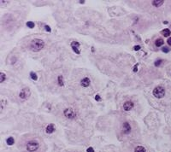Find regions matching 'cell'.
I'll return each instance as SVG.
<instances>
[{"label": "cell", "instance_id": "cell-15", "mask_svg": "<svg viewBox=\"0 0 171 152\" xmlns=\"http://www.w3.org/2000/svg\"><path fill=\"white\" fill-rule=\"evenodd\" d=\"M6 143H7L8 145H13L15 144V139H14L13 137H10V138H8L7 140H6Z\"/></svg>", "mask_w": 171, "mask_h": 152}, {"label": "cell", "instance_id": "cell-18", "mask_svg": "<svg viewBox=\"0 0 171 152\" xmlns=\"http://www.w3.org/2000/svg\"><path fill=\"white\" fill-rule=\"evenodd\" d=\"M6 78H7V77H6V75L4 74V73L2 72V73H0V83H3V82H4V81L6 79Z\"/></svg>", "mask_w": 171, "mask_h": 152}, {"label": "cell", "instance_id": "cell-23", "mask_svg": "<svg viewBox=\"0 0 171 152\" xmlns=\"http://www.w3.org/2000/svg\"><path fill=\"white\" fill-rule=\"evenodd\" d=\"M133 50H136V51L137 50H140V46H139V45H135V46L133 47Z\"/></svg>", "mask_w": 171, "mask_h": 152}, {"label": "cell", "instance_id": "cell-20", "mask_svg": "<svg viewBox=\"0 0 171 152\" xmlns=\"http://www.w3.org/2000/svg\"><path fill=\"white\" fill-rule=\"evenodd\" d=\"M163 62H164V61H163L162 59H158V60H157L156 62H154V64H155L156 67H158V66H160L162 63H163Z\"/></svg>", "mask_w": 171, "mask_h": 152}, {"label": "cell", "instance_id": "cell-19", "mask_svg": "<svg viewBox=\"0 0 171 152\" xmlns=\"http://www.w3.org/2000/svg\"><path fill=\"white\" fill-rule=\"evenodd\" d=\"M35 26L34 22H33V21H27V27H29V28H33Z\"/></svg>", "mask_w": 171, "mask_h": 152}, {"label": "cell", "instance_id": "cell-6", "mask_svg": "<svg viewBox=\"0 0 171 152\" xmlns=\"http://www.w3.org/2000/svg\"><path fill=\"white\" fill-rule=\"evenodd\" d=\"M131 130H132V127H131L130 123L127 122V121L123 122L122 126H121V133H122L123 134L127 135L131 133Z\"/></svg>", "mask_w": 171, "mask_h": 152}, {"label": "cell", "instance_id": "cell-4", "mask_svg": "<svg viewBox=\"0 0 171 152\" xmlns=\"http://www.w3.org/2000/svg\"><path fill=\"white\" fill-rule=\"evenodd\" d=\"M63 116L67 119H75L76 117V112L72 108H67L63 110Z\"/></svg>", "mask_w": 171, "mask_h": 152}, {"label": "cell", "instance_id": "cell-17", "mask_svg": "<svg viewBox=\"0 0 171 152\" xmlns=\"http://www.w3.org/2000/svg\"><path fill=\"white\" fill-rule=\"evenodd\" d=\"M30 77H31V79H33V80H37V79H38V76H37L36 73H34V72H31Z\"/></svg>", "mask_w": 171, "mask_h": 152}, {"label": "cell", "instance_id": "cell-3", "mask_svg": "<svg viewBox=\"0 0 171 152\" xmlns=\"http://www.w3.org/2000/svg\"><path fill=\"white\" fill-rule=\"evenodd\" d=\"M152 94L156 98H163L165 95V89L163 86H157L152 91Z\"/></svg>", "mask_w": 171, "mask_h": 152}, {"label": "cell", "instance_id": "cell-7", "mask_svg": "<svg viewBox=\"0 0 171 152\" xmlns=\"http://www.w3.org/2000/svg\"><path fill=\"white\" fill-rule=\"evenodd\" d=\"M133 106H134V103L132 101H126L123 103V109L125 111H130L133 108Z\"/></svg>", "mask_w": 171, "mask_h": 152}, {"label": "cell", "instance_id": "cell-12", "mask_svg": "<svg viewBox=\"0 0 171 152\" xmlns=\"http://www.w3.org/2000/svg\"><path fill=\"white\" fill-rule=\"evenodd\" d=\"M133 152H147V150H146V149L145 148L144 146H142V145H138V146H136L134 148Z\"/></svg>", "mask_w": 171, "mask_h": 152}, {"label": "cell", "instance_id": "cell-1", "mask_svg": "<svg viewBox=\"0 0 171 152\" xmlns=\"http://www.w3.org/2000/svg\"><path fill=\"white\" fill-rule=\"evenodd\" d=\"M27 152H38L41 149V142L38 139H29L24 145Z\"/></svg>", "mask_w": 171, "mask_h": 152}, {"label": "cell", "instance_id": "cell-5", "mask_svg": "<svg viewBox=\"0 0 171 152\" xmlns=\"http://www.w3.org/2000/svg\"><path fill=\"white\" fill-rule=\"evenodd\" d=\"M30 94H31L30 89H29L28 87H25V88H23L21 90V91H20L19 93V97L23 99V100H25V99H27V98L30 96Z\"/></svg>", "mask_w": 171, "mask_h": 152}, {"label": "cell", "instance_id": "cell-8", "mask_svg": "<svg viewBox=\"0 0 171 152\" xmlns=\"http://www.w3.org/2000/svg\"><path fill=\"white\" fill-rule=\"evenodd\" d=\"M80 45H81V44H80L79 42H77V41H73V42L71 43L72 50H73L76 54H80V53H81V51H80L79 50Z\"/></svg>", "mask_w": 171, "mask_h": 152}, {"label": "cell", "instance_id": "cell-11", "mask_svg": "<svg viewBox=\"0 0 171 152\" xmlns=\"http://www.w3.org/2000/svg\"><path fill=\"white\" fill-rule=\"evenodd\" d=\"M151 3H152V4L154 7L158 8V7H160V6H162L164 4V1H163V0H155V1H152Z\"/></svg>", "mask_w": 171, "mask_h": 152}, {"label": "cell", "instance_id": "cell-27", "mask_svg": "<svg viewBox=\"0 0 171 152\" xmlns=\"http://www.w3.org/2000/svg\"><path fill=\"white\" fill-rule=\"evenodd\" d=\"M167 43H168V44H169V45H170V46H171V37H170V38H169V39H168Z\"/></svg>", "mask_w": 171, "mask_h": 152}, {"label": "cell", "instance_id": "cell-9", "mask_svg": "<svg viewBox=\"0 0 171 152\" xmlns=\"http://www.w3.org/2000/svg\"><path fill=\"white\" fill-rule=\"evenodd\" d=\"M91 84V79L89 77H84L81 80V85L82 87H85V88H87Z\"/></svg>", "mask_w": 171, "mask_h": 152}, {"label": "cell", "instance_id": "cell-26", "mask_svg": "<svg viewBox=\"0 0 171 152\" xmlns=\"http://www.w3.org/2000/svg\"><path fill=\"white\" fill-rule=\"evenodd\" d=\"M133 72H137L138 71V64H136V65L134 66V67H133Z\"/></svg>", "mask_w": 171, "mask_h": 152}, {"label": "cell", "instance_id": "cell-24", "mask_svg": "<svg viewBox=\"0 0 171 152\" xmlns=\"http://www.w3.org/2000/svg\"><path fill=\"white\" fill-rule=\"evenodd\" d=\"M95 99H96V101H101V97H100L99 95H96L95 96Z\"/></svg>", "mask_w": 171, "mask_h": 152}, {"label": "cell", "instance_id": "cell-10", "mask_svg": "<svg viewBox=\"0 0 171 152\" xmlns=\"http://www.w3.org/2000/svg\"><path fill=\"white\" fill-rule=\"evenodd\" d=\"M54 131H55V125L54 124H48V125L46 126L45 133L51 134V133H54Z\"/></svg>", "mask_w": 171, "mask_h": 152}, {"label": "cell", "instance_id": "cell-13", "mask_svg": "<svg viewBox=\"0 0 171 152\" xmlns=\"http://www.w3.org/2000/svg\"><path fill=\"white\" fill-rule=\"evenodd\" d=\"M57 84L59 86H63L64 85V80H63V77L62 75H59L57 77Z\"/></svg>", "mask_w": 171, "mask_h": 152}, {"label": "cell", "instance_id": "cell-25", "mask_svg": "<svg viewBox=\"0 0 171 152\" xmlns=\"http://www.w3.org/2000/svg\"><path fill=\"white\" fill-rule=\"evenodd\" d=\"M87 152H94V150H93V149H92V147H89V148L87 150Z\"/></svg>", "mask_w": 171, "mask_h": 152}, {"label": "cell", "instance_id": "cell-2", "mask_svg": "<svg viewBox=\"0 0 171 152\" xmlns=\"http://www.w3.org/2000/svg\"><path fill=\"white\" fill-rule=\"evenodd\" d=\"M44 47V42L39 39H34L30 43V49L34 51H38Z\"/></svg>", "mask_w": 171, "mask_h": 152}, {"label": "cell", "instance_id": "cell-14", "mask_svg": "<svg viewBox=\"0 0 171 152\" xmlns=\"http://www.w3.org/2000/svg\"><path fill=\"white\" fill-rule=\"evenodd\" d=\"M161 33L164 35V37H169V36H170L171 32H170V30H169V29L166 28V29H164V30L161 32Z\"/></svg>", "mask_w": 171, "mask_h": 152}, {"label": "cell", "instance_id": "cell-21", "mask_svg": "<svg viewBox=\"0 0 171 152\" xmlns=\"http://www.w3.org/2000/svg\"><path fill=\"white\" fill-rule=\"evenodd\" d=\"M162 50H163V52H164V53H168V52L169 51V49L168 48V47H164V48L162 49Z\"/></svg>", "mask_w": 171, "mask_h": 152}, {"label": "cell", "instance_id": "cell-22", "mask_svg": "<svg viewBox=\"0 0 171 152\" xmlns=\"http://www.w3.org/2000/svg\"><path fill=\"white\" fill-rule=\"evenodd\" d=\"M44 29H45V31H47V32H51V27H49V26H47V25L44 26Z\"/></svg>", "mask_w": 171, "mask_h": 152}, {"label": "cell", "instance_id": "cell-16", "mask_svg": "<svg viewBox=\"0 0 171 152\" xmlns=\"http://www.w3.org/2000/svg\"><path fill=\"white\" fill-rule=\"evenodd\" d=\"M164 44V39H158L156 40V42H155V45H156L157 47L162 46Z\"/></svg>", "mask_w": 171, "mask_h": 152}]
</instances>
